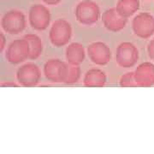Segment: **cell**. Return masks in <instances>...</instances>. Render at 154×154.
I'll list each match as a JSON object with an SVG mask.
<instances>
[{"label": "cell", "mask_w": 154, "mask_h": 154, "mask_svg": "<svg viewBox=\"0 0 154 154\" xmlns=\"http://www.w3.org/2000/svg\"><path fill=\"white\" fill-rule=\"evenodd\" d=\"M81 77V69L79 65H72L70 63L67 66L66 75L63 83L65 84H74L76 83Z\"/></svg>", "instance_id": "cell-17"}, {"label": "cell", "mask_w": 154, "mask_h": 154, "mask_svg": "<svg viewBox=\"0 0 154 154\" xmlns=\"http://www.w3.org/2000/svg\"><path fill=\"white\" fill-rule=\"evenodd\" d=\"M66 59L72 65H80L85 60V49L80 43H72L66 49Z\"/></svg>", "instance_id": "cell-14"}, {"label": "cell", "mask_w": 154, "mask_h": 154, "mask_svg": "<svg viewBox=\"0 0 154 154\" xmlns=\"http://www.w3.org/2000/svg\"><path fill=\"white\" fill-rule=\"evenodd\" d=\"M72 36L71 25L63 19H58L53 22L50 30L49 38L51 44L56 47H61L69 43Z\"/></svg>", "instance_id": "cell-1"}, {"label": "cell", "mask_w": 154, "mask_h": 154, "mask_svg": "<svg viewBox=\"0 0 154 154\" xmlns=\"http://www.w3.org/2000/svg\"><path fill=\"white\" fill-rule=\"evenodd\" d=\"M77 21L84 25H92L99 21L100 10L96 3L91 0H83L75 9Z\"/></svg>", "instance_id": "cell-2"}, {"label": "cell", "mask_w": 154, "mask_h": 154, "mask_svg": "<svg viewBox=\"0 0 154 154\" xmlns=\"http://www.w3.org/2000/svg\"><path fill=\"white\" fill-rule=\"evenodd\" d=\"M5 46V37L4 33H0V51L2 52L4 51V48Z\"/></svg>", "instance_id": "cell-20"}, {"label": "cell", "mask_w": 154, "mask_h": 154, "mask_svg": "<svg viewBox=\"0 0 154 154\" xmlns=\"http://www.w3.org/2000/svg\"><path fill=\"white\" fill-rule=\"evenodd\" d=\"M68 63L58 60L51 59L48 60L44 66V74L46 79L54 83H63L66 75Z\"/></svg>", "instance_id": "cell-8"}, {"label": "cell", "mask_w": 154, "mask_h": 154, "mask_svg": "<svg viewBox=\"0 0 154 154\" xmlns=\"http://www.w3.org/2000/svg\"><path fill=\"white\" fill-rule=\"evenodd\" d=\"M132 28L138 37L149 38L154 33V17L148 13H140L133 19Z\"/></svg>", "instance_id": "cell-6"}, {"label": "cell", "mask_w": 154, "mask_h": 154, "mask_svg": "<svg viewBox=\"0 0 154 154\" xmlns=\"http://www.w3.org/2000/svg\"><path fill=\"white\" fill-rule=\"evenodd\" d=\"M2 28L10 34L22 33L26 27V18L19 11H8L2 18Z\"/></svg>", "instance_id": "cell-4"}, {"label": "cell", "mask_w": 154, "mask_h": 154, "mask_svg": "<svg viewBox=\"0 0 154 154\" xmlns=\"http://www.w3.org/2000/svg\"><path fill=\"white\" fill-rule=\"evenodd\" d=\"M139 59V51L134 45L129 42H123L116 49V60L119 66L131 68Z\"/></svg>", "instance_id": "cell-5"}, {"label": "cell", "mask_w": 154, "mask_h": 154, "mask_svg": "<svg viewBox=\"0 0 154 154\" xmlns=\"http://www.w3.org/2000/svg\"><path fill=\"white\" fill-rule=\"evenodd\" d=\"M17 77L18 82L22 86H35L39 82L40 70L36 64L28 63L18 69Z\"/></svg>", "instance_id": "cell-9"}, {"label": "cell", "mask_w": 154, "mask_h": 154, "mask_svg": "<svg viewBox=\"0 0 154 154\" xmlns=\"http://www.w3.org/2000/svg\"><path fill=\"white\" fill-rule=\"evenodd\" d=\"M134 78L138 86L154 85V64L148 62L140 64L134 71Z\"/></svg>", "instance_id": "cell-12"}, {"label": "cell", "mask_w": 154, "mask_h": 154, "mask_svg": "<svg viewBox=\"0 0 154 154\" xmlns=\"http://www.w3.org/2000/svg\"><path fill=\"white\" fill-rule=\"evenodd\" d=\"M24 38L28 40L30 46L29 58L32 60L38 58L43 51V45L40 38L36 34H27L24 36Z\"/></svg>", "instance_id": "cell-16"}, {"label": "cell", "mask_w": 154, "mask_h": 154, "mask_svg": "<svg viewBox=\"0 0 154 154\" xmlns=\"http://www.w3.org/2000/svg\"><path fill=\"white\" fill-rule=\"evenodd\" d=\"M88 54L91 61L97 65H105L111 59L109 46L103 42H94L88 47Z\"/></svg>", "instance_id": "cell-10"}, {"label": "cell", "mask_w": 154, "mask_h": 154, "mask_svg": "<svg viewBox=\"0 0 154 154\" xmlns=\"http://www.w3.org/2000/svg\"><path fill=\"white\" fill-rule=\"evenodd\" d=\"M106 80V75L102 70L92 69L85 75L84 85L88 88H101L105 85Z\"/></svg>", "instance_id": "cell-13"}, {"label": "cell", "mask_w": 154, "mask_h": 154, "mask_svg": "<svg viewBox=\"0 0 154 154\" xmlns=\"http://www.w3.org/2000/svg\"><path fill=\"white\" fill-rule=\"evenodd\" d=\"M28 19L32 28L36 30H45L50 25L51 13L45 6L35 5L30 8Z\"/></svg>", "instance_id": "cell-7"}, {"label": "cell", "mask_w": 154, "mask_h": 154, "mask_svg": "<svg viewBox=\"0 0 154 154\" xmlns=\"http://www.w3.org/2000/svg\"><path fill=\"white\" fill-rule=\"evenodd\" d=\"M116 10L126 18L133 16L140 8L139 0H119L116 4Z\"/></svg>", "instance_id": "cell-15"}, {"label": "cell", "mask_w": 154, "mask_h": 154, "mask_svg": "<svg viewBox=\"0 0 154 154\" xmlns=\"http://www.w3.org/2000/svg\"><path fill=\"white\" fill-rule=\"evenodd\" d=\"M147 51H148L149 57L151 58V60L154 61V38H152L149 42L148 46H147Z\"/></svg>", "instance_id": "cell-19"}, {"label": "cell", "mask_w": 154, "mask_h": 154, "mask_svg": "<svg viewBox=\"0 0 154 154\" xmlns=\"http://www.w3.org/2000/svg\"><path fill=\"white\" fill-rule=\"evenodd\" d=\"M102 21L108 30L111 32H118L126 27L128 18L122 16L116 8H111L103 13Z\"/></svg>", "instance_id": "cell-11"}, {"label": "cell", "mask_w": 154, "mask_h": 154, "mask_svg": "<svg viewBox=\"0 0 154 154\" xmlns=\"http://www.w3.org/2000/svg\"><path fill=\"white\" fill-rule=\"evenodd\" d=\"M120 86L122 88L138 86L137 83L135 82L134 73V72H128L125 75H123L120 79Z\"/></svg>", "instance_id": "cell-18"}, {"label": "cell", "mask_w": 154, "mask_h": 154, "mask_svg": "<svg viewBox=\"0 0 154 154\" xmlns=\"http://www.w3.org/2000/svg\"><path fill=\"white\" fill-rule=\"evenodd\" d=\"M30 46L26 38L16 39L11 42L6 51V59L13 64L22 63L29 58Z\"/></svg>", "instance_id": "cell-3"}, {"label": "cell", "mask_w": 154, "mask_h": 154, "mask_svg": "<svg viewBox=\"0 0 154 154\" xmlns=\"http://www.w3.org/2000/svg\"><path fill=\"white\" fill-rule=\"evenodd\" d=\"M42 1L48 5H57L60 3L62 0H42Z\"/></svg>", "instance_id": "cell-21"}]
</instances>
